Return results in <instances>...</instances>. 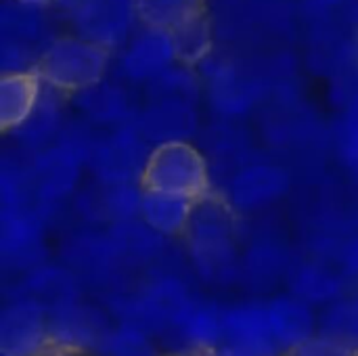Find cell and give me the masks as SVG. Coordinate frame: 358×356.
<instances>
[{
    "mask_svg": "<svg viewBox=\"0 0 358 356\" xmlns=\"http://www.w3.org/2000/svg\"><path fill=\"white\" fill-rule=\"evenodd\" d=\"M141 187L187 199H201L212 191V170L203 151L191 141L164 143L151 149Z\"/></svg>",
    "mask_w": 358,
    "mask_h": 356,
    "instance_id": "cell-4",
    "label": "cell"
},
{
    "mask_svg": "<svg viewBox=\"0 0 358 356\" xmlns=\"http://www.w3.org/2000/svg\"><path fill=\"white\" fill-rule=\"evenodd\" d=\"M138 132L147 138L151 147L176 141H189L197 132V111L195 103L157 99L151 101L145 111L134 115Z\"/></svg>",
    "mask_w": 358,
    "mask_h": 356,
    "instance_id": "cell-12",
    "label": "cell"
},
{
    "mask_svg": "<svg viewBox=\"0 0 358 356\" xmlns=\"http://www.w3.org/2000/svg\"><path fill=\"white\" fill-rule=\"evenodd\" d=\"M15 2H21L25 6H34V8H44L48 4H55L57 0H15Z\"/></svg>",
    "mask_w": 358,
    "mask_h": 356,
    "instance_id": "cell-34",
    "label": "cell"
},
{
    "mask_svg": "<svg viewBox=\"0 0 358 356\" xmlns=\"http://www.w3.org/2000/svg\"><path fill=\"white\" fill-rule=\"evenodd\" d=\"M61 94L59 90L50 88L44 84V90H42V97H40V103L36 107V111L29 115V120L15 132L17 141L25 147V149H31L34 153L50 147L61 130H63V124H61Z\"/></svg>",
    "mask_w": 358,
    "mask_h": 356,
    "instance_id": "cell-21",
    "label": "cell"
},
{
    "mask_svg": "<svg viewBox=\"0 0 358 356\" xmlns=\"http://www.w3.org/2000/svg\"><path fill=\"white\" fill-rule=\"evenodd\" d=\"M317 2H323V4H340L344 0H317Z\"/></svg>",
    "mask_w": 358,
    "mask_h": 356,
    "instance_id": "cell-37",
    "label": "cell"
},
{
    "mask_svg": "<svg viewBox=\"0 0 358 356\" xmlns=\"http://www.w3.org/2000/svg\"><path fill=\"white\" fill-rule=\"evenodd\" d=\"M287 275V256L275 241H258L241 256V277L254 285L266 287Z\"/></svg>",
    "mask_w": 358,
    "mask_h": 356,
    "instance_id": "cell-25",
    "label": "cell"
},
{
    "mask_svg": "<svg viewBox=\"0 0 358 356\" xmlns=\"http://www.w3.org/2000/svg\"><path fill=\"white\" fill-rule=\"evenodd\" d=\"M94 356H162L159 346L151 334L130 323L111 325L96 348L92 350Z\"/></svg>",
    "mask_w": 358,
    "mask_h": 356,
    "instance_id": "cell-26",
    "label": "cell"
},
{
    "mask_svg": "<svg viewBox=\"0 0 358 356\" xmlns=\"http://www.w3.org/2000/svg\"><path fill=\"white\" fill-rule=\"evenodd\" d=\"M170 38H172L176 63L185 67H195L208 61L214 46V34L208 15H199L178 25L176 29L170 31Z\"/></svg>",
    "mask_w": 358,
    "mask_h": 356,
    "instance_id": "cell-24",
    "label": "cell"
},
{
    "mask_svg": "<svg viewBox=\"0 0 358 356\" xmlns=\"http://www.w3.org/2000/svg\"><path fill=\"white\" fill-rule=\"evenodd\" d=\"M220 356H283L273 338L266 306L260 302L235 304L222 311Z\"/></svg>",
    "mask_w": 358,
    "mask_h": 356,
    "instance_id": "cell-6",
    "label": "cell"
},
{
    "mask_svg": "<svg viewBox=\"0 0 358 356\" xmlns=\"http://www.w3.org/2000/svg\"><path fill=\"white\" fill-rule=\"evenodd\" d=\"M109 327L107 315L82 300L69 302L48 313V332L55 353L92 355Z\"/></svg>",
    "mask_w": 358,
    "mask_h": 356,
    "instance_id": "cell-9",
    "label": "cell"
},
{
    "mask_svg": "<svg viewBox=\"0 0 358 356\" xmlns=\"http://www.w3.org/2000/svg\"><path fill=\"white\" fill-rule=\"evenodd\" d=\"M78 109L94 124H109V126H122L130 115L128 97L120 86L107 84L105 80L80 94L73 97Z\"/></svg>",
    "mask_w": 358,
    "mask_h": 356,
    "instance_id": "cell-22",
    "label": "cell"
},
{
    "mask_svg": "<svg viewBox=\"0 0 358 356\" xmlns=\"http://www.w3.org/2000/svg\"><path fill=\"white\" fill-rule=\"evenodd\" d=\"M99 2H101V0H57L55 4L61 6V8L69 15V19L76 23V21L82 19L86 13H90Z\"/></svg>",
    "mask_w": 358,
    "mask_h": 356,
    "instance_id": "cell-33",
    "label": "cell"
},
{
    "mask_svg": "<svg viewBox=\"0 0 358 356\" xmlns=\"http://www.w3.org/2000/svg\"><path fill=\"white\" fill-rule=\"evenodd\" d=\"M193 204H195L193 199H187L180 195L143 189L141 220L164 239L185 237L189 220H191Z\"/></svg>",
    "mask_w": 358,
    "mask_h": 356,
    "instance_id": "cell-20",
    "label": "cell"
},
{
    "mask_svg": "<svg viewBox=\"0 0 358 356\" xmlns=\"http://www.w3.org/2000/svg\"><path fill=\"white\" fill-rule=\"evenodd\" d=\"M222 311L212 302L195 300L180 321L166 334L170 356H189L199 350H216L222 336Z\"/></svg>",
    "mask_w": 358,
    "mask_h": 356,
    "instance_id": "cell-13",
    "label": "cell"
},
{
    "mask_svg": "<svg viewBox=\"0 0 358 356\" xmlns=\"http://www.w3.org/2000/svg\"><path fill=\"white\" fill-rule=\"evenodd\" d=\"M319 332L358 346V294L344 296L336 304L327 306V311L321 317Z\"/></svg>",
    "mask_w": 358,
    "mask_h": 356,
    "instance_id": "cell-29",
    "label": "cell"
},
{
    "mask_svg": "<svg viewBox=\"0 0 358 356\" xmlns=\"http://www.w3.org/2000/svg\"><path fill=\"white\" fill-rule=\"evenodd\" d=\"M340 262H342L344 275H348L358 283V235L346 241L340 254Z\"/></svg>",
    "mask_w": 358,
    "mask_h": 356,
    "instance_id": "cell-32",
    "label": "cell"
},
{
    "mask_svg": "<svg viewBox=\"0 0 358 356\" xmlns=\"http://www.w3.org/2000/svg\"><path fill=\"white\" fill-rule=\"evenodd\" d=\"M40 10L42 8L25 6L21 2H15V0L4 4V10H2V31H4V38L21 42V44H27V46L38 42L40 31H42Z\"/></svg>",
    "mask_w": 358,
    "mask_h": 356,
    "instance_id": "cell-28",
    "label": "cell"
},
{
    "mask_svg": "<svg viewBox=\"0 0 358 356\" xmlns=\"http://www.w3.org/2000/svg\"><path fill=\"white\" fill-rule=\"evenodd\" d=\"M264 306H266V317L273 338L283 350V355L300 346L315 334H319L321 321L317 319L315 308L304 300L292 294H283L264 302Z\"/></svg>",
    "mask_w": 358,
    "mask_h": 356,
    "instance_id": "cell-16",
    "label": "cell"
},
{
    "mask_svg": "<svg viewBox=\"0 0 358 356\" xmlns=\"http://www.w3.org/2000/svg\"><path fill=\"white\" fill-rule=\"evenodd\" d=\"M138 21L132 0H101L90 13L76 21L78 36L113 50L126 46Z\"/></svg>",
    "mask_w": 358,
    "mask_h": 356,
    "instance_id": "cell-14",
    "label": "cell"
},
{
    "mask_svg": "<svg viewBox=\"0 0 358 356\" xmlns=\"http://www.w3.org/2000/svg\"><path fill=\"white\" fill-rule=\"evenodd\" d=\"M111 50L82 38L61 36L42 48L36 65L40 80L65 97H76L105 80Z\"/></svg>",
    "mask_w": 358,
    "mask_h": 356,
    "instance_id": "cell-2",
    "label": "cell"
},
{
    "mask_svg": "<svg viewBox=\"0 0 358 356\" xmlns=\"http://www.w3.org/2000/svg\"><path fill=\"white\" fill-rule=\"evenodd\" d=\"M187 283L174 275H162L130 294L111 298L117 323H130L151 336H166L195 302Z\"/></svg>",
    "mask_w": 358,
    "mask_h": 356,
    "instance_id": "cell-3",
    "label": "cell"
},
{
    "mask_svg": "<svg viewBox=\"0 0 358 356\" xmlns=\"http://www.w3.org/2000/svg\"><path fill=\"white\" fill-rule=\"evenodd\" d=\"M46 216L31 204L6 206L0 218V252L4 264L17 271L40 266Z\"/></svg>",
    "mask_w": 358,
    "mask_h": 356,
    "instance_id": "cell-7",
    "label": "cell"
},
{
    "mask_svg": "<svg viewBox=\"0 0 358 356\" xmlns=\"http://www.w3.org/2000/svg\"><path fill=\"white\" fill-rule=\"evenodd\" d=\"M206 78L208 94L214 109L227 118L248 113L262 94V86L254 76L229 63H220L214 69L206 71Z\"/></svg>",
    "mask_w": 358,
    "mask_h": 356,
    "instance_id": "cell-15",
    "label": "cell"
},
{
    "mask_svg": "<svg viewBox=\"0 0 358 356\" xmlns=\"http://www.w3.org/2000/svg\"><path fill=\"white\" fill-rule=\"evenodd\" d=\"M172 65H176V57L170 31L149 27L134 34L120 57V69L132 82L151 84Z\"/></svg>",
    "mask_w": 358,
    "mask_h": 356,
    "instance_id": "cell-11",
    "label": "cell"
},
{
    "mask_svg": "<svg viewBox=\"0 0 358 356\" xmlns=\"http://www.w3.org/2000/svg\"><path fill=\"white\" fill-rule=\"evenodd\" d=\"M193 67L185 65H172L168 71H164L157 80L149 84V92L153 101L157 99H168V101H185V103H195L199 97V80L191 71Z\"/></svg>",
    "mask_w": 358,
    "mask_h": 356,
    "instance_id": "cell-27",
    "label": "cell"
},
{
    "mask_svg": "<svg viewBox=\"0 0 358 356\" xmlns=\"http://www.w3.org/2000/svg\"><path fill=\"white\" fill-rule=\"evenodd\" d=\"M13 298L29 300L50 313L59 306L80 300V283L67 266L40 264L21 277L19 290H15Z\"/></svg>",
    "mask_w": 358,
    "mask_h": 356,
    "instance_id": "cell-17",
    "label": "cell"
},
{
    "mask_svg": "<svg viewBox=\"0 0 358 356\" xmlns=\"http://www.w3.org/2000/svg\"><path fill=\"white\" fill-rule=\"evenodd\" d=\"M289 189V174L277 164H250L239 168L231 180L224 199L233 206L237 214L260 212L275 201H279Z\"/></svg>",
    "mask_w": 358,
    "mask_h": 356,
    "instance_id": "cell-10",
    "label": "cell"
},
{
    "mask_svg": "<svg viewBox=\"0 0 358 356\" xmlns=\"http://www.w3.org/2000/svg\"><path fill=\"white\" fill-rule=\"evenodd\" d=\"M283 356H358V346L329 334H315L300 346L287 350Z\"/></svg>",
    "mask_w": 358,
    "mask_h": 356,
    "instance_id": "cell-31",
    "label": "cell"
},
{
    "mask_svg": "<svg viewBox=\"0 0 358 356\" xmlns=\"http://www.w3.org/2000/svg\"><path fill=\"white\" fill-rule=\"evenodd\" d=\"M289 294L310 306H331L344 298V273H338L321 262H304L287 273Z\"/></svg>",
    "mask_w": 358,
    "mask_h": 356,
    "instance_id": "cell-19",
    "label": "cell"
},
{
    "mask_svg": "<svg viewBox=\"0 0 358 356\" xmlns=\"http://www.w3.org/2000/svg\"><path fill=\"white\" fill-rule=\"evenodd\" d=\"M2 356H6V355H2Z\"/></svg>",
    "mask_w": 358,
    "mask_h": 356,
    "instance_id": "cell-38",
    "label": "cell"
},
{
    "mask_svg": "<svg viewBox=\"0 0 358 356\" xmlns=\"http://www.w3.org/2000/svg\"><path fill=\"white\" fill-rule=\"evenodd\" d=\"M185 243L195 271L210 283H233L241 275L237 212L224 195L210 193L193 204Z\"/></svg>",
    "mask_w": 358,
    "mask_h": 356,
    "instance_id": "cell-1",
    "label": "cell"
},
{
    "mask_svg": "<svg viewBox=\"0 0 358 356\" xmlns=\"http://www.w3.org/2000/svg\"><path fill=\"white\" fill-rule=\"evenodd\" d=\"M189 356H220L218 355V350H199V353H193V355Z\"/></svg>",
    "mask_w": 358,
    "mask_h": 356,
    "instance_id": "cell-35",
    "label": "cell"
},
{
    "mask_svg": "<svg viewBox=\"0 0 358 356\" xmlns=\"http://www.w3.org/2000/svg\"><path fill=\"white\" fill-rule=\"evenodd\" d=\"M0 348L6 356H52L48 313L23 298H13L0 317Z\"/></svg>",
    "mask_w": 358,
    "mask_h": 356,
    "instance_id": "cell-8",
    "label": "cell"
},
{
    "mask_svg": "<svg viewBox=\"0 0 358 356\" xmlns=\"http://www.w3.org/2000/svg\"><path fill=\"white\" fill-rule=\"evenodd\" d=\"M336 147L344 166L358 176V109H346L336 124Z\"/></svg>",
    "mask_w": 358,
    "mask_h": 356,
    "instance_id": "cell-30",
    "label": "cell"
},
{
    "mask_svg": "<svg viewBox=\"0 0 358 356\" xmlns=\"http://www.w3.org/2000/svg\"><path fill=\"white\" fill-rule=\"evenodd\" d=\"M44 82L36 71H13L0 78V126L2 132H17L36 111Z\"/></svg>",
    "mask_w": 358,
    "mask_h": 356,
    "instance_id": "cell-18",
    "label": "cell"
},
{
    "mask_svg": "<svg viewBox=\"0 0 358 356\" xmlns=\"http://www.w3.org/2000/svg\"><path fill=\"white\" fill-rule=\"evenodd\" d=\"M138 23L149 29L172 31L178 25L206 15V0H132Z\"/></svg>",
    "mask_w": 358,
    "mask_h": 356,
    "instance_id": "cell-23",
    "label": "cell"
},
{
    "mask_svg": "<svg viewBox=\"0 0 358 356\" xmlns=\"http://www.w3.org/2000/svg\"><path fill=\"white\" fill-rule=\"evenodd\" d=\"M151 149L153 147L138 132L132 120L113 128L109 136L96 138L88 159V168L101 185L141 183Z\"/></svg>",
    "mask_w": 358,
    "mask_h": 356,
    "instance_id": "cell-5",
    "label": "cell"
},
{
    "mask_svg": "<svg viewBox=\"0 0 358 356\" xmlns=\"http://www.w3.org/2000/svg\"><path fill=\"white\" fill-rule=\"evenodd\" d=\"M52 356H94V355H88V353H55Z\"/></svg>",
    "mask_w": 358,
    "mask_h": 356,
    "instance_id": "cell-36",
    "label": "cell"
}]
</instances>
